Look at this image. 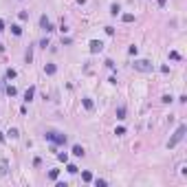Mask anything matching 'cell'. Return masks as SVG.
Wrapping results in <instances>:
<instances>
[{
    "mask_svg": "<svg viewBox=\"0 0 187 187\" xmlns=\"http://www.w3.org/2000/svg\"><path fill=\"white\" fill-rule=\"evenodd\" d=\"M101 48H104V44H101L99 40H92V42H90V53H99Z\"/></svg>",
    "mask_w": 187,
    "mask_h": 187,
    "instance_id": "5b68a950",
    "label": "cell"
},
{
    "mask_svg": "<svg viewBox=\"0 0 187 187\" xmlns=\"http://www.w3.org/2000/svg\"><path fill=\"white\" fill-rule=\"evenodd\" d=\"M115 134H117V136H121V134H126V128H117V130H115Z\"/></svg>",
    "mask_w": 187,
    "mask_h": 187,
    "instance_id": "2e32d148",
    "label": "cell"
},
{
    "mask_svg": "<svg viewBox=\"0 0 187 187\" xmlns=\"http://www.w3.org/2000/svg\"><path fill=\"white\" fill-rule=\"evenodd\" d=\"M185 132H187V128H185V126H178V130L174 132V136H172L170 141H167V147H176V145H178V141H183Z\"/></svg>",
    "mask_w": 187,
    "mask_h": 187,
    "instance_id": "6da1fadb",
    "label": "cell"
},
{
    "mask_svg": "<svg viewBox=\"0 0 187 187\" xmlns=\"http://www.w3.org/2000/svg\"><path fill=\"white\" fill-rule=\"evenodd\" d=\"M11 33H13V35H22V27L13 24V27H11Z\"/></svg>",
    "mask_w": 187,
    "mask_h": 187,
    "instance_id": "ba28073f",
    "label": "cell"
},
{
    "mask_svg": "<svg viewBox=\"0 0 187 187\" xmlns=\"http://www.w3.org/2000/svg\"><path fill=\"white\" fill-rule=\"evenodd\" d=\"M117 119H126V108H119V110H117Z\"/></svg>",
    "mask_w": 187,
    "mask_h": 187,
    "instance_id": "9c48e42d",
    "label": "cell"
},
{
    "mask_svg": "<svg viewBox=\"0 0 187 187\" xmlns=\"http://www.w3.org/2000/svg\"><path fill=\"white\" fill-rule=\"evenodd\" d=\"M7 77H9V79L16 77V71H13V68H9V71H7Z\"/></svg>",
    "mask_w": 187,
    "mask_h": 187,
    "instance_id": "e0dca14e",
    "label": "cell"
},
{
    "mask_svg": "<svg viewBox=\"0 0 187 187\" xmlns=\"http://www.w3.org/2000/svg\"><path fill=\"white\" fill-rule=\"evenodd\" d=\"M57 159H60V161H64V163H66V161H68V154H66V152H60V154H57Z\"/></svg>",
    "mask_w": 187,
    "mask_h": 187,
    "instance_id": "4fadbf2b",
    "label": "cell"
},
{
    "mask_svg": "<svg viewBox=\"0 0 187 187\" xmlns=\"http://www.w3.org/2000/svg\"><path fill=\"white\" fill-rule=\"evenodd\" d=\"M84 108L86 110H92V101H90V99H84Z\"/></svg>",
    "mask_w": 187,
    "mask_h": 187,
    "instance_id": "7c38bea8",
    "label": "cell"
},
{
    "mask_svg": "<svg viewBox=\"0 0 187 187\" xmlns=\"http://www.w3.org/2000/svg\"><path fill=\"white\" fill-rule=\"evenodd\" d=\"M46 139H51V141H55V143H66V134H60V132H48L46 134Z\"/></svg>",
    "mask_w": 187,
    "mask_h": 187,
    "instance_id": "3957f363",
    "label": "cell"
},
{
    "mask_svg": "<svg viewBox=\"0 0 187 187\" xmlns=\"http://www.w3.org/2000/svg\"><path fill=\"white\" fill-rule=\"evenodd\" d=\"M40 27H42V31H46V33H48V31H53V24H51V20H48L46 16L40 18Z\"/></svg>",
    "mask_w": 187,
    "mask_h": 187,
    "instance_id": "277c9868",
    "label": "cell"
},
{
    "mask_svg": "<svg viewBox=\"0 0 187 187\" xmlns=\"http://www.w3.org/2000/svg\"><path fill=\"white\" fill-rule=\"evenodd\" d=\"M134 68L141 71V73H150V71H152V64H150L147 60H139V62H134Z\"/></svg>",
    "mask_w": 187,
    "mask_h": 187,
    "instance_id": "7a4b0ae2",
    "label": "cell"
},
{
    "mask_svg": "<svg viewBox=\"0 0 187 187\" xmlns=\"http://www.w3.org/2000/svg\"><path fill=\"white\" fill-rule=\"evenodd\" d=\"M44 71H46V73H48V75H53V73H55V71H57V68H55V64H48V66H46V68H44Z\"/></svg>",
    "mask_w": 187,
    "mask_h": 187,
    "instance_id": "8fae6325",
    "label": "cell"
},
{
    "mask_svg": "<svg viewBox=\"0 0 187 187\" xmlns=\"http://www.w3.org/2000/svg\"><path fill=\"white\" fill-rule=\"evenodd\" d=\"M73 154H75V156H82V154H84V147L82 145H73Z\"/></svg>",
    "mask_w": 187,
    "mask_h": 187,
    "instance_id": "52a82bcc",
    "label": "cell"
},
{
    "mask_svg": "<svg viewBox=\"0 0 187 187\" xmlns=\"http://www.w3.org/2000/svg\"><path fill=\"white\" fill-rule=\"evenodd\" d=\"M2 29H4V22H2V20H0V31H2Z\"/></svg>",
    "mask_w": 187,
    "mask_h": 187,
    "instance_id": "d6986e66",
    "label": "cell"
},
{
    "mask_svg": "<svg viewBox=\"0 0 187 187\" xmlns=\"http://www.w3.org/2000/svg\"><path fill=\"white\" fill-rule=\"evenodd\" d=\"M132 20H134L132 13H126V16H123V22H132Z\"/></svg>",
    "mask_w": 187,
    "mask_h": 187,
    "instance_id": "5bb4252c",
    "label": "cell"
},
{
    "mask_svg": "<svg viewBox=\"0 0 187 187\" xmlns=\"http://www.w3.org/2000/svg\"><path fill=\"white\" fill-rule=\"evenodd\" d=\"M57 174H60L57 170H51V172H48V178H53V180H55V178H57Z\"/></svg>",
    "mask_w": 187,
    "mask_h": 187,
    "instance_id": "9a60e30c",
    "label": "cell"
},
{
    "mask_svg": "<svg viewBox=\"0 0 187 187\" xmlns=\"http://www.w3.org/2000/svg\"><path fill=\"white\" fill-rule=\"evenodd\" d=\"M66 170H68V172H71V174H75V172H77V165H73V163H71V165H68V167H66Z\"/></svg>",
    "mask_w": 187,
    "mask_h": 187,
    "instance_id": "ac0fdd59",
    "label": "cell"
},
{
    "mask_svg": "<svg viewBox=\"0 0 187 187\" xmlns=\"http://www.w3.org/2000/svg\"><path fill=\"white\" fill-rule=\"evenodd\" d=\"M33 95H35V90H33V88H27V92H24V101H31Z\"/></svg>",
    "mask_w": 187,
    "mask_h": 187,
    "instance_id": "8992f818",
    "label": "cell"
},
{
    "mask_svg": "<svg viewBox=\"0 0 187 187\" xmlns=\"http://www.w3.org/2000/svg\"><path fill=\"white\" fill-rule=\"evenodd\" d=\"M119 11H121V7H119V4H112V7H110V13H112V16H117Z\"/></svg>",
    "mask_w": 187,
    "mask_h": 187,
    "instance_id": "30bf717a",
    "label": "cell"
}]
</instances>
